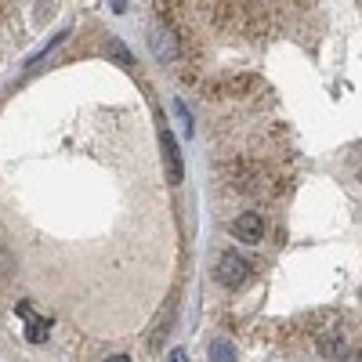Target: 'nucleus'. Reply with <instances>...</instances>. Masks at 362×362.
<instances>
[{
  "mask_svg": "<svg viewBox=\"0 0 362 362\" xmlns=\"http://www.w3.org/2000/svg\"><path fill=\"white\" fill-rule=\"evenodd\" d=\"M319 351L329 355V358H341L344 355V334H341V326H329L319 334Z\"/></svg>",
  "mask_w": 362,
  "mask_h": 362,
  "instance_id": "obj_6",
  "label": "nucleus"
},
{
  "mask_svg": "<svg viewBox=\"0 0 362 362\" xmlns=\"http://www.w3.org/2000/svg\"><path fill=\"white\" fill-rule=\"evenodd\" d=\"M247 276H250V264L239 257L235 250H225V254L218 257V283H221V286L235 290V286L247 283Z\"/></svg>",
  "mask_w": 362,
  "mask_h": 362,
  "instance_id": "obj_1",
  "label": "nucleus"
},
{
  "mask_svg": "<svg viewBox=\"0 0 362 362\" xmlns=\"http://www.w3.org/2000/svg\"><path fill=\"white\" fill-rule=\"evenodd\" d=\"M344 362H362V351H348V355H344Z\"/></svg>",
  "mask_w": 362,
  "mask_h": 362,
  "instance_id": "obj_12",
  "label": "nucleus"
},
{
  "mask_svg": "<svg viewBox=\"0 0 362 362\" xmlns=\"http://www.w3.org/2000/svg\"><path fill=\"white\" fill-rule=\"evenodd\" d=\"M102 362H131L127 355H109V358H102Z\"/></svg>",
  "mask_w": 362,
  "mask_h": 362,
  "instance_id": "obj_13",
  "label": "nucleus"
},
{
  "mask_svg": "<svg viewBox=\"0 0 362 362\" xmlns=\"http://www.w3.org/2000/svg\"><path fill=\"white\" fill-rule=\"evenodd\" d=\"M167 362H189V355L181 351V348H177V351H170V358H167Z\"/></svg>",
  "mask_w": 362,
  "mask_h": 362,
  "instance_id": "obj_11",
  "label": "nucleus"
},
{
  "mask_svg": "<svg viewBox=\"0 0 362 362\" xmlns=\"http://www.w3.org/2000/svg\"><path fill=\"white\" fill-rule=\"evenodd\" d=\"M221 83H225V95H235V98H247V95H254V90L261 87V80H257V76H250V73L228 76V80H221Z\"/></svg>",
  "mask_w": 362,
  "mask_h": 362,
  "instance_id": "obj_5",
  "label": "nucleus"
},
{
  "mask_svg": "<svg viewBox=\"0 0 362 362\" xmlns=\"http://www.w3.org/2000/svg\"><path fill=\"white\" fill-rule=\"evenodd\" d=\"M109 54L116 58V62H119V66H131V54H127V47H124V44H119L116 37H109Z\"/></svg>",
  "mask_w": 362,
  "mask_h": 362,
  "instance_id": "obj_9",
  "label": "nucleus"
},
{
  "mask_svg": "<svg viewBox=\"0 0 362 362\" xmlns=\"http://www.w3.org/2000/svg\"><path fill=\"white\" fill-rule=\"evenodd\" d=\"M148 44H153V54L160 58V62H174V58L181 54V44H177V33L167 25V29H156L153 37H148Z\"/></svg>",
  "mask_w": 362,
  "mask_h": 362,
  "instance_id": "obj_4",
  "label": "nucleus"
},
{
  "mask_svg": "<svg viewBox=\"0 0 362 362\" xmlns=\"http://www.w3.org/2000/svg\"><path fill=\"white\" fill-rule=\"evenodd\" d=\"M0 276H11V257L0 250Z\"/></svg>",
  "mask_w": 362,
  "mask_h": 362,
  "instance_id": "obj_10",
  "label": "nucleus"
},
{
  "mask_svg": "<svg viewBox=\"0 0 362 362\" xmlns=\"http://www.w3.org/2000/svg\"><path fill=\"white\" fill-rule=\"evenodd\" d=\"M232 232H235V239H243V243H261L264 218L257 214V210H247V214H239V218L232 221Z\"/></svg>",
  "mask_w": 362,
  "mask_h": 362,
  "instance_id": "obj_3",
  "label": "nucleus"
},
{
  "mask_svg": "<svg viewBox=\"0 0 362 362\" xmlns=\"http://www.w3.org/2000/svg\"><path fill=\"white\" fill-rule=\"evenodd\" d=\"M210 358H214V362H235V351H232L228 341H214V344H210Z\"/></svg>",
  "mask_w": 362,
  "mask_h": 362,
  "instance_id": "obj_8",
  "label": "nucleus"
},
{
  "mask_svg": "<svg viewBox=\"0 0 362 362\" xmlns=\"http://www.w3.org/2000/svg\"><path fill=\"white\" fill-rule=\"evenodd\" d=\"M160 148H163V163H167V177H170V185H177L181 174H185V167H181V153H177V138L160 127Z\"/></svg>",
  "mask_w": 362,
  "mask_h": 362,
  "instance_id": "obj_2",
  "label": "nucleus"
},
{
  "mask_svg": "<svg viewBox=\"0 0 362 362\" xmlns=\"http://www.w3.org/2000/svg\"><path fill=\"white\" fill-rule=\"evenodd\" d=\"M25 337L33 341V344H44L51 337V319H33V322L25 326Z\"/></svg>",
  "mask_w": 362,
  "mask_h": 362,
  "instance_id": "obj_7",
  "label": "nucleus"
}]
</instances>
